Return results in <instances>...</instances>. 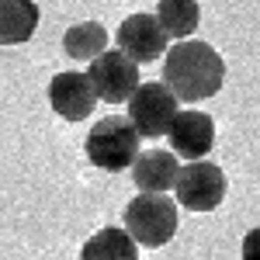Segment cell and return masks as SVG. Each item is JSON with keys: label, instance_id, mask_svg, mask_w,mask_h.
<instances>
[{"label": "cell", "instance_id": "14", "mask_svg": "<svg viewBox=\"0 0 260 260\" xmlns=\"http://www.w3.org/2000/svg\"><path fill=\"white\" fill-rule=\"evenodd\" d=\"M62 49H66L70 59L90 62L94 56H101V52L108 49V28H104L101 21H80V24L66 28V35H62Z\"/></svg>", "mask_w": 260, "mask_h": 260}, {"label": "cell", "instance_id": "10", "mask_svg": "<svg viewBox=\"0 0 260 260\" xmlns=\"http://www.w3.org/2000/svg\"><path fill=\"white\" fill-rule=\"evenodd\" d=\"M177 170H180V160L167 149H149V153H139L132 160V180H136L139 191H156V194L174 191Z\"/></svg>", "mask_w": 260, "mask_h": 260}, {"label": "cell", "instance_id": "13", "mask_svg": "<svg viewBox=\"0 0 260 260\" xmlns=\"http://www.w3.org/2000/svg\"><path fill=\"white\" fill-rule=\"evenodd\" d=\"M156 21L167 31V39H174V42L191 39L201 21V7H198V0H160L156 4Z\"/></svg>", "mask_w": 260, "mask_h": 260}, {"label": "cell", "instance_id": "4", "mask_svg": "<svg viewBox=\"0 0 260 260\" xmlns=\"http://www.w3.org/2000/svg\"><path fill=\"white\" fill-rule=\"evenodd\" d=\"M125 104H128L125 118L132 121V128L139 132V139H160V136H167L174 115L180 111V101L167 90L163 80L139 83Z\"/></svg>", "mask_w": 260, "mask_h": 260}, {"label": "cell", "instance_id": "6", "mask_svg": "<svg viewBox=\"0 0 260 260\" xmlns=\"http://www.w3.org/2000/svg\"><path fill=\"white\" fill-rule=\"evenodd\" d=\"M87 80L94 87L98 101H108V104L128 101L132 90L142 83L139 80V62H132L118 49H104L101 56H94L90 59V70H87Z\"/></svg>", "mask_w": 260, "mask_h": 260}, {"label": "cell", "instance_id": "11", "mask_svg": "<svg viewBox=\"0 0 260 260\" xmlns=\"http://www.w3.org/2000/svg\"><path fill=\"white\" fill-rule=\"evenodd\" d=\"M39 28L35 0H0V45H24Z\"/></svg>", "mask_w": 260, "mask_h": 260}, {"label": "cell", "instance_id": "8", "mask_svg": "<svg viewBox=\"0 0 260 260\" xmlns=\"http://www.w3.org/2000/svg\"><path fill=\"white\" fill-rule=\"evenodd\" d=\"M167 31L160 28L156 14H128L118 24V52H125L132 62H156L167 52Z\"/></svg>", "mask_w": 260, "mask_h": 260}, {"label": "cell", "instance_id": "15", "mask_svg": "<svg viewBox=\"0 0 260 260\" xmlns=\"http://www.w3.org/2000/svg\"><path fill=\"white\" fill-rule=\"evenodd\" d=\"M240 257H243V260H260V225H257V229H250V233L243 236Z\"/></svg>", "mask_w": 260, "mask_h": 260}, {"label": "cell", "instance_id": "12", "mask_svg": "<svg viewBox=\"0 0 260 260\" xmlns=\"http://www.w3.org/2000/svg\"><path fill=\"white\" fill-rule=\"evenodd\" d=\"M80 260H139V246L125 229L104 225L80 246Z\"/></svg>", "mask_w": 260, "mask_h": 260}, {"label": "cell", "instance_id": "9", "mask_svg": "<svg viewBox=\"0 0 260 260\" xmlns=\"http://www.w3.org/2000/svg\"><path fill=\"white\" fill-rule=\"evenodd\" d=\"M49 104H52V111L59 118L83 121L94 111V104H101V101L94 94L90 80H87V73H80V70H62L49 83Z\"/></svg>", "mask_w": 260, "mask_h": 260}, {"label": "cell", "instance_id": "2", "mask_svg": "<svg viewBox=\"0 0 260 260\" xmlns=\"http://www.w3.org/2000/svg\"><path fill=\"white\" fill-rule=\"evenodd\" d=\"M136 246L146 250H160L177 236L180 229V215L177 205L170 194H156V191H139L136 198L125 205V225H121Z\"/></svg>", "mask_w": 260, "mask_h": 260}, {"label": "cell", "instance_id": "5", "mask_svg": "<svg viewBox=\"0 0 260 260\" xmlns=\"http://www.w3.org/2000/svg\"><path fill=\"white\" fill-rule=\"evenodd\" d=\"M174 191L187 212H215L225 201V174L208 160H187L177 170Z\"/></svg>", "mask_w": 260, "mask_h": 260}, {"label": "cell", "instance_id": "1", "mask_svg": "<svg viewBox=\"0 0 260 260\" xmlns=\"http://www.w3.org/2000/svg\"><path fill=\"white\" fill-rule=\"evenodd\" d=\"M163 83L177 101H208L225 83V59L198 39H180L163 52Z\"/></svg>", "mask_w": 260, "mask_h": 260}, {"label": "cell", "instance_id": "3", "mask_svg": "<svg viewBox=\"0 0 260 260\" xmlns=\"http://www.w3.org/2000/svg\"><path fill=\"white\" fill-rule=\"evenodd\" d=\"M83 149H87V160L98 170L118 174V170H128L132 160L139 156V132L132 128L128 118L108 115V118H98L90 125Z\"/></svg>", "mask_w": 260, "mask_h": 260}, {"label": "cell", "instance_id": "7", "mask_svg": "<svg viewBox=\"0 0 260 260\" xmlns=\"http://www.w3.org/2000/svg\"><path fill=\"white\" fill-rule=\"evenodd\" d=\"M167 139L177 160H205L215 146V121L208 111L198 108H184L174 115L170 128H167Z\"/></svg>", "mask_w": 260, "mask_h": 260}]
</instances>
